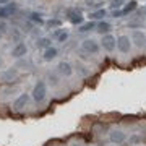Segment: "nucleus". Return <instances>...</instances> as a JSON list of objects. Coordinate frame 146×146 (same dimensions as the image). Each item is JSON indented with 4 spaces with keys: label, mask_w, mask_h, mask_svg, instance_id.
<instances>
[{
    "label": "nucleus",
    "mask_w": 146,
    "mask_h": 146,
    "mask_svg": "<svg viewBox=\"0 0 146 146\" xmlns=\"http://www.w3.org/2000/svg\"><path fill=\"white\" fill-rule=\"evenodd\" d=\"M83 50H86V52H89V54H98L99 46H98V42L93 41V39H86V41L83 42Z\"/></svg>",
    "instance_id": "obj_3"
},
{
    "label": "nucleus",
    "mask_w": 146,
    "mask_h": 146,
    "mask_svg": "<svg viewBox=\"0 0 146 146\" xmlns=\"http://www.w3.org/2000/svg\"><path fill=\"white\" fill-rule=\"evenodd\" d=\"M55 55H57V49H54V47H47L46 52H44L46 60H52V58H55Z\"/></svg>",
    "instance_id": "obj_14"
},
{
    "label": "nucleus",
    "mask_w": 146,
    "mask_h": 146,
    "mask_svg": "<svg viewBox=\"0 0 146 146\" xmlns=\"http://www.w3.org/2000/svg\"><path fill=\"white\" fill-rule=\"evenodd\" d=\"M68 16H70V21H72L73 25H80V23H83V16L81 13L76 10H70L68 11Z\"/></svg>",
    "instance_id": "obj_9"
},
{
    "label": "nucleus",
    "mask_w": 146,
    "mask_h": 146,
    "mask_svg": "<svg viewBox=\"0 0 146 146\" xmlns=\"http://www.w3.org/2000/svg\"><path fill=\"white\" fill-rule=\"evenodd\" d=\"M10 0H0V5H5V3H8Z\"/></svg>",
    "instance_id": "obj_23"
},
{
    "label": "nucleus",
    "mask_w": 146,
    "mask_h": 146,
    "mask_svg": "<svg viewBox=\"0 0 146 146\" xmlns=\"http://www.w3.org/2000/svg\"><path fill=\"white\" fill-rule=\"evenodd\" d=\"M135 8H136V0H130V2H128V3H127L120 11H114V16L117 18V16H122V15H128V13L133 11Z\"/></svg>",
    "instance_id": "obj_4"
},
{
    "label": "nucleus",
    "mask_w": 146,
    "mask_h": 146,
    "mask_svg": "<svg viewBox=\"0 0 146 146\" xmlns=\"http://www.w3.org/2000/svg\"><path fill=\"white\" fill-rule=\"evenodd\" d=\"M58 72L62 73V75H65V76H70V75H72V67H70L67 62H62L58 65Z\"/></svg>",
    "instance_id": "obj_12"
},
{
    "label": "nucleus",
    "mask_w": 146,
    "mask_h": 146,
    "mask_svg": "<svg viewBox=\"0 0 146 146\" xmlns=\"http://www.w3.org/2000/svg\"><path fill=\"white\" fill-rule=\"evenodd\" d=\"M5 23H0V37H2V34H3V33H5Z\"/></svg>",
    "instance_id": "obj_21"
},
{
    "label": "nucleus",
    "mask_w": 146,
    "mask_h": 146,
    "mask_svg": "<svg viewBox=\"0 0 146 146\" xmlns=\"http://www.w3.org/2000/svg\"><path fill=\"white\" fill-rule=\"evenodd\" d=\"M110 141H112V143H123V141H125V133L120 131V130L110 131Z\"/></svg>",
    "instance_id": "obj_8"
},
{
    "label": "nucleus",
    "mask_w": 146,
    "mask_h": 146,
    "mask_svg": "<svg viewBox=\"0 0 146 146\" xmlns=\"http://www.w3.org/2000/svg\"><path fill=\"white\" fill-rule=\"evenodd\" d=\"M131 39H133V42H135L138 47H141L143 44H145V41H146V36L141 31H133L131 33Z\"/></svg>",
    "instance_id": "obj_7"
},
{
    "label": "nucleus",
    "mask_w": 146,
    "mask_h": 146,
    "mask_svg": "<svg viewBox=\"0 0 146 146\" xmlns=\"http://www.w3.org/2000/svg\"><path fill=\"white\" fill-rule=\"evenodd\" d=\"M46 98V83L44 81H39V83L34 86V89H33V99L34 101H42Z\"/></svg>",
    "instance_id": "obj_1"
},
{
    "label": "nucleus",
    "mask_w": 146,
    "mask_h": 146,
    "mask_svg": "<svg viewBox=\"0 0 146 146\" xmlns=\"http://www.w3.org/2000/svg\"><path fill=\"white\" fill-rule=\"evenodd\" d=\"M28 101H29V96H28V94H21L20 98L15 101V104H13V109H15V110H21L23 107H25V106L28 104Z\"/></svg>",
    "instance_id": "obj_6"
},
{
    "label": "nucleus",
    "mask_w": 146,
    "mask_h": 146,
    "mask_svg": "<svg viewBox=\"0 0 146 146\" xmlns=\"http://www.w3.org/2000/svg\"><path fill=\"white\" fill-rule=\"evenodd\" d=\"M31 20H33V21H36V23H42L41 15H37V13H33V15H31Z\"/></svg>",
    "instance_id": "obj_20"
},
{
    "label": "nucleus",
    "mask_w": 146,
    "mask_h": 146,
    "mask_svg": "<svg viewBox=\"0 0 146 146\" xmlns=\"http://www.w3.org/2000/svg\"><path fill=\"white\" fill-rule=\"evenodd\" d=\"M93 28H94V23H93V21H89V23H86V25H83V26L80 28V31L86 33V31H91Z\"/></svg>",
    "instance_id": "obj_16"
},
{
    "label": "nucleus",
    "mask_w": 146,
    "mask_h": 146,
    "mask_svg": "<svg viewBox=\"0 0 146 146\" xmlns=\"http://www.w3.org/2000/svg\"><path fill=\"white\" fill-rule=\"evenodd\" d=\"M49 39L47 37H41L39 41H37V47H49Z\"/></svg>",
    "instance_id": "obj_17"
},
{
    "label": "nucleus",
    "mask_w": 146,
    "mask_h": 146,
    "mask_svg": "<svg viewBox=\"0 0 146 146\" xmlns=\"http://www.w3.org/2000/svg\"><path fill=\"white\" fill-rule=\"evenodd\" d=\"M26 52H28V47L25 46V44H18V46L13 49V52H11V55L13 57H23V55H26Z\"/></svg>",
    "instance_id": "obj_10"
},
{
    "label": "nucleus",
    "mask_w": 146,
    "mask_h": 146,
    "mask_svg": "<svg viewBox=\"0 0 146 146\" xmlns=\"http://www.w3.org/2000/svg\"><path fill=\"white\" fill-rule=\"evenodd\" d=\"M109 29H110V25H109V23H101L98 31H99V33H107Z\"/></svg>",
    "instance_id": "obj_18"
},
{
    "label": "nucleus",
    "mask_w": 146,
    "mask_h": 146,
    "mask_svg": "<svg viewBox=\"0 0 146 146\" xmlns=\"http://www.w3.org/2000/svg\"><path fill=\"white\" fill-rule=\"evenodd\" d=\"M15 10H16V5H15V3H10L8 7H0V18H5V16L11 15Z\"/></svg>",
    "instance_id": "obj_11"
},
{
    "label": "nucleus",
    "mask_w": 146,
    "mask_h": 146,
    "mask_svg": "<svg viewBox=\"0 0 146 146\" xmlns=\"http://www.w3.org/2000/svg\"><path fill=\"white\" fill-rule=\"evenodd\" d=\"M112 2H114V3H112V5H122V3H120V2H123V0H112Z\"/></svg>",
    "instance_id": "obj_22"
},
{
    "label": "nucleus",
    "mask_w": 146,
    "mask_h": 146,
    "mask_svg": "<svg viewBox=\"0 0 146 146\" xmlns=\"http://www.w3.org/2000/svg\"><path fill=\"white\" fill-rule=\"evenodd\" d=\"M67 37H68V33H60L57 36V39H58V42H63V41H67Z\"/></svg>",
    "instance_id": "obj_19"
},
{
    "label": "nucleus",
    "mask_w": 146,
    "mask_h": 146,
    "mask_svg": "<svg viewBox=\"0 0 146 146\" xmlns=\"http://www.w3.org/2000/svg\"><path fill=\"white\" fill-rule=\"evenodd\" d=\"M15 76H16V70H15V68H10L8 72L2 73V80H3V81H11Z\"/></svg>",
    "instance_id": "obj_13"
},
{
    "label": "nucleus",
    "mask_w": 146,
    "mask_h": 146,
    "mask_svg": "<svg viewBox=\"0 0 146 146\" xmlns=\"http://www.w3.org/2000/svg\"><path fill=\"white\" fill-rule=\"evenodd\" d=\"M117 49H119L120 52H123V54H127V52H130V47H131V44H130V37H127V36H120L119 39H117Z\"/></svg>",
    "instance_id": "obj_2"
},
{
    "label": "nucleus",
    "mask_w": 146,
    "mask_h": 146,
    "mask_svg": "<svg viewBox=\"0 0 146 146\" xmlns=\"http://www.w3.org/2000/svg\"><path fill=\"white\" fill-rule=\"evenodd\" d=\"M91 2H93V0H86V3H91Z\"/></svg>",
    "instance_id": "obj_24"
},
{
    "label": "nucleus",
    "mask_w": 146,
    "mask_h": 146,
    "mask_svg": "<svg viewBox=\"0 0 146 146\" xmlns=\"http://www.w3.org/2000/svg\"><path fill=\"white\" fill-rule=\"evenodd\" d=\"M106 13L107 11L104 10V8H101V10H98V11H94V13H91V18H96V20H99V18H102V16H106Z\"/></svg>",
    "instance_id": "obj_15"
},
{
    "label": "nucleus",
    "mask_w": 146,
    "mask_h": 146,
    "mask_svg": "<svg viewBox=\"0 0 146 146\" xmlns=\"http://www.w3.org/2000/svg\"><path fill=\"white\" fill-rule=\"evenodd\" d=\"M115 46H117V41H115L114 36H104L102 37V47L106 50H114Z\"/></svg>",
    "instance_id": "obj_5"
},
{
    "label": "nucleus",
    "mask_w": 146,
    "mask_h": 146,
    "mask_svg": "<svg viewBox=\"0 0 146 146\" xmlns=\"http://www.w3.org/2000/svg\"><path fill=\"white\" fill-rule=\"evenodd\" d=\"M72 146H80V145H72Z\"/></svg>",
    "instance_id": "obj_25"
}]
</instances>
